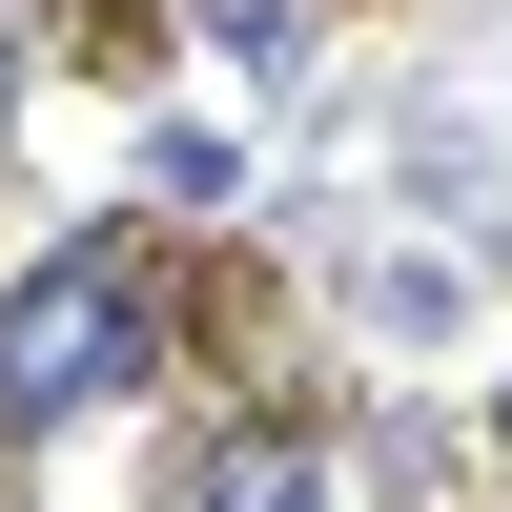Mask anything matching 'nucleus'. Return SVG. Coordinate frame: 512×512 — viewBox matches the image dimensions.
Masks as SVG:
<instances>
[{
  "label": "nucleus",
  "mask_w": 512,
  "mask_h": 512,
  "mask_svg": "<svg viewBox=\"0 0 512 512\" xmlns=\"http://www.w3.org/2000/svg\"><path fill=\"white\" fill-rule=\"evenodd\" d=\"M205 41H226L246 82H287V62H308V0H205Z\"/></svg>",
  "instance_id": "7ed1b4c3"
},
{
  "label": "nucleus",
  "mask_w": 512,
  "mask_h": 512,
  "mask_svg": "<svg viewBox=\"0 0 512 512\" xmlns=\"http://www.w3.org/2000/svg\"><path fill=\"white\" fill-rule=\"evenodd\" d=\"M0 82H21V21H0Z\"/></svg>",
  "instance_id": "39448f33"
},
{
  "label": "nucleus",
  "mask_w": 512,
  "mask_h": 512,
  "mask_svg": "<svg viewBox=\"0 0 512 512\" xmlns=\"http://www.w3.org/2000/svg\"><path fill=\"white\" fill-rule=\"evenodd\" d=\"M144 185L164 205H226V123H144Z\"/></svg>",
  "instance_id": "20e7f679"
},
{
  "label": "nucleus",
  "mask_w": 512,
  "mask_h": 512,
  "mask_svg": "<svg viewBox=\"0 0 512 512\" xmlns=\"http://www.w3.org/2000/svg\"><path fill=\"white\" fill-rule=\"evenodd\" d=\"M144 349H164V328H144V267H123L103 226H82V246H41V267L0 287V410H21V431L123 410V390H144Z\"/></svg>",
  "instance_id": "f257e3e1"
},
{
  "label": "nucleus",
  "mask_w": 512,
  "mask_h": 512,
  "mask_svg": "<svg viewBox=\"0 0 512 512\" xmlns=\"http://www.w3.org/2000/svg\"><path fill=\"white\" fill-rule=\"evenodd\" d=\"M205 512H328V472L287 431H246V451H205Z\"/></svg>",
  "instance_id": "f03ea898"
}]
</instances>
